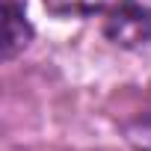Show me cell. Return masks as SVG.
Listing matches in <instances>:
<instances>
[{
    "instance_id": "obj_1",
    "label": "cell",
    "mask_w": 151,
    "mask_h": 151,
    "mask_svg": "<svg viewBox=\"0 0 151 151\" xmlns=\"http://www.w3.org/2000/svg\"><path fill=\"white\" fill-rule=\"evenodd\" d=\"M104 36L124 47H142L151 42V3L148 0H122L119 6L104 12Z\"/></svg>"
},
{
    "instance_id": "obj_3",
    "label": "cell",
    "mask_w": 151,
    "mask_h": 151,
    "mask_svg": "<svg viewBox=\"0 0 151 151\" xmlns=\"http://www.w3.org/2000/svg\"><path fill=\"white\" fill-rule=\"evenodd\" d=\"M47 6V12L59 15V18H83V15H95V12H110L113 6H119L122 0H42Z\"/></svg>"
},
{
    "instance_id": "obj_2",
    "label": "cell",
    "mask_w": 151,
    "mask_h": 151,
    "mask_svg": "<svg viewBox=\"0 0 151 151\" xmlns=\"http://www.w3.org/2000/svg\"><path fill=\"white\" fill-rule=\"evenodd\" d=\"M33 42V24L27 21L24 3L3 0V59H15Z\"/></svg>"
}]
</instances>
